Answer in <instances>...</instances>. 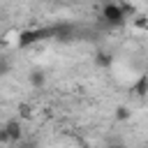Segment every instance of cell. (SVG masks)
Listing matches in <instances>:
<instances>
[{
	"label": "cell",
	"mask_w": 148,
	"mask_h": 148,
	"mask_svg": "<svg viewBox=\"0 0 148 148\" xmlns=\"http://www.w3.org/2000/svg\"><path fill=\"white\" fill-rule=\"evenodd\" d=\"M44 39H53V25L49 28H28V30H21L18 37H16V46L18 49H28L32 44H39Z\"/></svg>",
	"instance_id": "1"
},
{
	"label": "cell",
	"mask_w": 148,
	"mask_h": 148,
	"mask_svg": "<svg viewBox=\"0 0 148 148\" xmlns=\"http://www.w3.org/2000/svg\"><path fill=\"white\" fill-rule=\"evenodd\" d=\"M28 83H30L32 88H44V86H46V74H44L42 69H32V72L28 74Z\"/></svg>",
	"instance_id": "6"
},
{
	"label": "cell",
	"mask_w": 148,
	"mask_h": 148,
	"mask_svg": "<svg viewBox=\"0 0 148 148\" xmlns=\"http://www.w3.org/2000/svg\"><path fill=\"white\" fill-rule=\"evenodd\" d=\"M132 23H134V25H136V28H143V30H148V18H146V16H143V14H136V16H134V21H132Z\"/></svg>",
	"instance_id": "9"
},
{
	"label": "cell",
	"mask_w": 148,
	"mask_h": 148,
	"mask_svg": "<svg viewBox=\"0 0 148 148\" xmlns=\"http://www.w3.org/2000/svg\"><path fill=\"white\" fill-rule=\"evenodd\" d=\"M0 143H2V146H7V143H12V141H9V136H7V132H5V130H0Z\"/></svg>",
	"instance_id": "12"
},
{
	"label": "cell",
	"mask_w": 148,
	"mask_h": 148,
	"mask_svg": "<svg viewBox=\"0 0 148 148\" xmlns=\"http://www.w3.org/2000/svg\"><path fill=\"white\" fill-rule=\"evenodd\" d=\"M111 148H123V146H118V143H116V146H111Z\"/></svg>",
	"instance_id": "13"
},
{
	"label": "cell",
	"mask_w": 148,
	"mask_h": 148,
	"mask_svg": "<svg viewBox=\"0 0 148 148\" xmlns=\"http://www.w3.org/2000/svg\"><path fill=\"white\" fill-rule=\"evenodd\" d=\"M102 2H113V0H102Z\"/></svg>",
	"instance_id": "15"
},
{
	"label": "cell",
	"mask_w": 148,
	"mask_h": 148,
	"mask_svg": "<svg viewBox=\"0 0 148 148\" xmlns=\"http://www.w3.org/2000/svg\"><path fill=\"white\" fill-rule=\"evenodd\" d=\"M2 130L7 132V136H9L12 143H21V141H23V127H21V120H18V118H9V120L2 125Z\"/></svg>",
	"instance_id": "3"
},
{
	"label": "cell",
	"mask_w": 148,
	"mask_h": 148,
	"mask_svg": "<svg viewBox=\"0 0 148 148\" xmlns=\"http://www.w3.org/2000/svg\"><path fill=\"white\" fill-rule=\"evenodd\" d=\"M132 92L136 95V97H148V74H141L139 79H136V83L132 86Z\"/></svg>",
	"instance_id": "5"
},
{
	"label": "cell",
	"mask_w": 148,
	"mask_h": 148,
	"mask_svg": "<svg viewBox=\"0 0 148 148\" xmlns=\"http://www.w3.org/2000/svg\"><path fill=\"white\" fill-rule=\"evenodd\" d=\"M16 146H18V148H39L35 141H21V143H16Z\"/></svg>",
	"instance_id": "11"
},
{
	"label": "cell",
	"mask_w": 148,
	"mask_h": 148,
	"mask_svg": "<svg viewBox=\"0 0 148 148\" xmlns=\"http://www.w3.org/2000/svg\"><path fill=\"white\" fill-rule=\"evenodd\" d=\"M51 2H62V0H51Z\"/></svg>",
	"instance_id": "14"
},
{
	"label": "cell",
	"mask_w": 148,
	"mask_h": 148,
	"mask_svg": "<svg viewBox=\"0 0 148 148\" xmlns=\"http://www.w3.org/2000/svg\"><path fill=\"white\" fill-rule=\"evenodd\" d=\"M18 113H21V118H30V106L28 104H18Z\"/></svg>",
	"instance_id": "10"
},
{
	"label": "cell",
	"mask_w": 148,
	"mask_h": 148,
	"mask_svg": "<svg viewBox=\"0 0 148 148\" xmlns=\"http://www.w3.org/2000/svg\"><path fill=\"white\" fill-rule=\"evenodd\" d=\"M95 65L102 67V69H109V67L113 65V56H111L109 51H97V53H95Z\"/></svg>",
	"instance_id": "7"
},
{
	"label": "cell",
	"mask_w": 148,
	"mask_h": 148,
	"mask_svg": "<svg viewBox=\"0 0 148 148\" xmlns=\"http://www.w3.org/2000/svg\"><path fill=\"white\" fill-rule=\"evenodd\" d=\"M102 18H104V23H109L111 28H120V25H125L127 14H125L123 5H118V2H104V5H102Z\"/></svg>",
	"instance_id": "2"
},
{
	"label": "cell",
	"mask_w": 148,
	"mask_h": 148,
	"mask_svg": "<svg viewBox=\"0 0 148 148\" xmlns=\"http://www.w3.org/2000/svg\"><path fill=\"white\" fill-rule=\"evenodd\" d=\"M132 118V111H130V106H118L116 109V120H120V123H125V120H130Z\"/></svg>",
	"instance_id": "8"
},
{
	"label": "cell",
	"mask_w": 148,
	"mask_h": 148,
	"mask_svg": "<svg viewBox=\"0 0 148 148\" xmlns=\"http://www.w3.org/2000/svg\"><path fill=\"white\" fill-rule=\"evenodd\" d=\"M74 35H76V30L72 23H56L53 25V39L56 42H72Z\"/></svg>",
	"instance_id": "4"
}]
</instances>
